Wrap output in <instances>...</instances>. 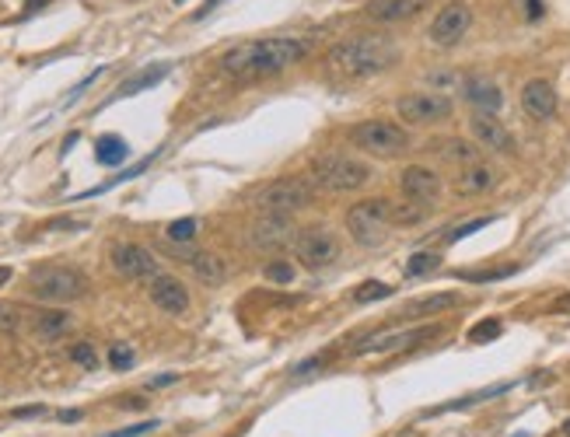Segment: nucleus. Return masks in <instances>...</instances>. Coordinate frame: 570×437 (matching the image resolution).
Returning a JSON list of instances; mask_svg holds the SVG:
<instances>
[{"label":"nucleus","mask_w":570,"mask_h":437,"mask_svg":"<svg viewBox=\"0 0 570 437\" xmlns=\"http://www.w3.org/2000/svg\"><path fill=\"white\" fill-rule=\"evenodd\" d=\"M308 46L301 39H290V36H270V39H252L242 42L235 49H228L221 56V67L231 74V78L256 80V78H270V74H281L287 67H294L298 60H305Z\"/></svg>","instance_id":"1"},{"label":"nucleus","mask_w":570,"mask_h":437,"mask_svg":"<svg viewBox=\"0 0 570 437\" xmlns=\"http://www.w3.org/2000/svg\"><path fill=\"white\" fill-rule=\"evenodd\" d=\"M396 63V46L385 36H354L329 49V67L339 78H371Z\"/></svg>","instance_id":"2"},{"label":"nucleus","mask_w":570,"mask_h":437,"mask_svg":"<svg viewBox=\"0 0 570 437\" xmlns=\"http://www.w3.org/2000/svg\"><path fill=\"white\" fill-rule=\"evenodd\" d=\"M308 179L315 189H326V193H357L371 179V168L350 155H326L308 164Z\"/></svg>","instance_id":"3"},{"label":"nucleus","mask_w":570,"mask_h":437,"mask_svg":"<svg viewBox=\"0 0 570 437\" xmlns=\"http://www.w3.org/2000/svg\"><path fill=\"white\" fill-rule=\"evenodd\" d=\"M350 140L357 151L371 158H399L409 151V133L392 120H365L350 130Z\"/></svg>","instance_id":"4"},{"label":"nucleus","mask_w":570,"mask_h":437,"mask_svg":"<svg viewBox=\"0 0 570 437\" xmlns=\"http://www.w3.org/2000/svg\"><path fill=\"white\" fill-rule=\"evenodd\" d=\"M389 228H392V203L385 199H361L347 210V231L365 248H378L389 239Z\"/></svg>","instance_id":"5"},{"label":"nucleus","mask_w":570,"mask_h":437,"mask_svg":"<svg viewBox=\"0 0 570 437\" xmlns=\"http://www.w3.org/2000/svg\"><path fill=\"white\" fill-rule=\"evenodd\" d=\"M29 287L39 301H78L88 294V280L74 266H42L32 273Z\"/></svg>","instance_id":"6"},{"label":"nucleus","mask_w":570,"mask_h":437,"mask_svg":"<svg viewBox=\"0 0 570 437\" xmlns=\"http://www.w3.org/2000/svg\"><path fill=\"white\" fill-rule=\"evenodd\" d=\"M290 252L298 256L301 266H308V270H326V266H332V263L339 259V241H336V235H332L329 228L312 224V228L294 231Z\"/></svg>","instance_id":"7"},{"label":"nucleus","mask_w":570,"mask_h":437,"mask_svg":"<svg viewBox=\"0 0 570 437\" xmlns=\"http://www.w3.org/2000/svg\"><path fill=\"white\" fill-rule=\"evenodd\" d=\"M312 199H315V186H308L305 179H277L256 197V203L263 214H287L290 217V214L312 206Z\"/></svg>","instance_id":"8"},{"label":"nucleus","mask_w":570,"mask_h":437,"mask_svg":"<svg viewBox=\"0 0 570 437\" xmlns=\"http://www.w3.org/2000/svg\"><path fill=\"white\" fill-rule=\"evenodd\" d=\"M396 113L409 126H434V122H445L451 116V102L434 91H409L396 102Z\"/></svg>","instance_id":"9"},{"label":"nucleus","mask_w":570,"mask_h":437,"mask_svg":"<svg viewBox=\"0 0 570 437\" xmlns=\"http://www.w3.org/2000/svg\"><path fill=\"white\" fill-rule=\"evenodd\" d=\"M399 186H403V197L409 203H416V206H434L441 199V193H445L441 175L434 168H423V164H409L403 172V179H399Z\"/></svg>","instance_id":"10"},{"label":"nucleus","mask_w":570,"mask_h":437,"mask_svg":"<svg viewBox=\"0 0 570 437\" xmlns=\"http://www.w3.org/2000/svg\"><path fill=\"white\" fill-rule=\"evenodd\" d=\"M113 266H116V273L126 280L158 277V259H155L144 245H133V241H122V245L113 248Z\"/></svg>","instance_id":"11"},{"label":"nucleus","mask_w":570,"mask_h":437,"mask_svg":"<svg viewBox=\"0 0 570 437\" xmlns=\"http://www.w3.org/2000/svg\"><path fill=\"white\" fill-rule=\"evenodd\" d=\"M469 130H473V140H476L480 147L493 151V155H511V151H515L511 130L497 120L493 113H473V116H469Z\"/></svg>","instance_id":"12"},{"label":"nucleus","mask_w":570,"mask_h":437,"mask_svg":"<svg viewBox=\"0 0 570 437\" xmlns=\"http://www.w3.org/2000/svg\"><path fill=\"white\" fill-rule=\"evenodd\" d=\"M427 336H434L431 325L409 329V332H371V336H365L361 343H354V354H399V350H407L413 343L427 340Z\"/></svg>","instance_id":"13"},{"label":"nucleus","mask_w":570,"mask_h":437,"mask_svg":"<svg viewBox=\"0 0 570 437\" xmlns=\"http://www.w3.org/2000/svg\"><path fill=\"white\" fill-rule=\"evenodd\" d=\"M469 25H473V11H469L465 4H448V7H441L438 18L431 21V39L438 42V46H455V42L469 32Z\"/></svg>","instance_id":"14"},{"label":"nucleus","mask_w":570,"mask_h":437,"mask_svg":"<svg viewBox=\"0 0 570 437\" xmlns=\"http://www.w3.org/2000/svg\"><path fill=\"white\" fill-rule=\"evenodd\" d=\"M294 239V224L287 214H263L256 224H252V245L256 248H281L290 245Z\"/></svg>","instance_id":"15"},{"label":"nucleus","mask_w":570,"mask_h":437,"mask_svg":"<svg viewBox=\"0 0 570 437\" xmlns=\"http://www.w3.org/2000/svg\"><path fill=\"white\" fill-rule=\"evenodd\" d=\"M423 7L427 0H367L365 14L378 25H403V21H413Z\"/></svg>","instance_id":"16"},{"label":"nucleus","mask_w":570,"mask_h":437,"mask_svg":"<svg viewBox=\"0 0 570 437\" xmlns=\"http://www.w3.org/2000/svg\"><path fill=\"white\" fill-rule=\"evenodd\" d=\"M151 301L168 312V315H182L189 308V290L179 277H168V273H158L151 280Z\"/></svg>","instance_id":"17"},{"label":"nucleus","mask_w":570,"mask_h":437,"mask_svg":"<svg viewBox=\"0 0 570 437\" xmlns=\"http://www.w3.org/2000/svg\"><path fill=\"white\" fill-rule=\"evenodd\" d=\"M522 109L539 122L553 120V113H557V91H553V84L542 78L529 80L522 88Z\"/></svg>","instance_id":"18"},{"label":"nucleus","mask_w":570,"mask_h":437,"mask_svg":"<svg viewBox=\"0 0 570 437\" xmlns=\"http://www.w3.org/2000/svg\"><path fill=\"white\" fill-rule=\"evenodd\" d=\"M493 182H497V172L490 168L487 161H473V164L458 168V175H455V193L465 199L483 197L487 189H493Z\"/></svg>","instance_id":"19"},{"label":"nucleus","mask_w":570,"mask_h":437,"mask_svg":"<svg viewBox=\"0 0 570 437\" xmlns=\"http://www.w3.org/2000/svg\"><path fill=\"white\" fill-rule=\"evenodd\" d=\"M71 329H74V318L67 315V312H56V308H46V312H39V315L32 318V336L39 343H56Z\"/></svg>","instance_id":"20"},{"label":"nucleus","mask_w":570,"mask_h":437,"mask_svg":"<svg viewBox=\"0 0 570 437\" xmlns=\"http://www.w3.org/2000/svg\"><path fill=\"white\" fill-rule=\"evenodd\" d=\"M465 98H469V105H473L476 113H497V109H500V102H504L500 88L487 78L465 80Z\"/></svg>","instance_id":"21"},{"label":"nucleus","mask_w":570,"mask_h":437,"mask_svg":"<svg viewBox=\"0 0 570 437\" xmlns=\"http://www.w3.org/2000/svg\"><path fill=\"white\" fill-rule=\"evenodd\" d=\"M434 155L441 161H448V164H455V168H465V164L480 161L476 144H469L462 137H441V144H434Z\"/></svg>","instance_id":"22"},{"label":"nucleus","mask_w":570,"mask_h":437,"mask_svg":"<svg viewBox=\"0 0 570 437\" xmlns=\"http://www.w3.org/2000/svg\"><path fill=\"white\" fill-rule=\"evenodd\" d=\"M189 266H193V273L197 280H204L206 287H221L224 277H228V270H224V263L214 256V252H193V259H189Z\"/></svg>","instance_id":"23"},{"label":"nucleus","mask_w":570,"mask_h":437,"mask_svg":"<svg viewBox=\"0 0 570 437\" xmlns=\"http://www.w3.org/2000/svg\"><path fill=\"white\" fill-rule=\"evenodd\" d=\"M455 301H458L455 294H431V298H423V301H413V305H409L403 315H407V318L438 315V312H448Z\"/></svg>","instance_id":"24"},{"label":"nucleus","mask_w":570,"mask_h":437,"mask_svg":"<svg viewBox=\"0 0 570 437\" xmlns=\"http://www.w3.org/2000/svg\"><path fill=\"white\" fill-rule=\"evenodd\" d=\"M441 266V252H431V248H423V252H413L407 263V280H416V277H427V273H434Z\"/></svg>","instance_id":"25"},{"label":"nucleus","mask_w":570,"mask_h":437,"mask_svg":"<svg viewBox=\"0 0 570 437\" xmlns=\"http://www.w3.org/2000/svg\"><path fill=\"white\" fill-rule=\"evenodd\" d=\"M95 155H98V161L102 164H120L122 158H126V144H122L120 137H98V144H95Z\"/></svg>","instance_id":"26"},{"label":"nucleus","mask_w":570,"mask_h":437,"mask_svg":"<svg viewBox=\"0 0 570 437\" xmlns=\"http://www.w3.org/2000/svg\"><path fill=\"white\" fill-rule=\"evenodd\" d=\"M389 294H392L389 283H381V280H365V283L354 290V301H357V305H371V301H381V298H389Z\"/></svg>","instance_id":"27"},{"label":"nucleus","mask_w":570,"mask_h":437,"mask_svg":"<svg viewBox=\"0 0 570 437\" xmlns=\"http://www.w3.org/2000/svg\"><path fill=\"white\" fill-rule=\"evenodd\" d=\"M164 74H168V67H147V71H144V74H140V78H133L130 80V84H126V88H122L120 95H133V91H144V88H151V84H155V80H162Z\"/></svg>","instance_id":"28"},{"label":"nucleus","mask_w":570,"mask_h":437,"mask_svg":"<svg viewBox=\"0 0 570 437\" xmlns=\"http://www.w3.org/2000/svg\"><path fill=\"white\" fill-rule=\"evenodd\" d=\"M0 332H7V336L21 332V308L18 305H0Z\"/></svg>","instance_id":"29"},{"label":"nucleus","mask_w":570,"mask_h":437,"mask_svg":"<svg viewBox=\"0 0 570 437\" xmlns=\"http://www.w3.org/2000/svg\"><path fill=\"white\" fill-rule=\"evenodd\" d=\"M500 336V322L497 318H483V322H476L473 329H469V340L473 343H490V340H497Z\"/></svg>","instance_id":"30"},{"label":"nucleus","mask_w":570,"mask_h":437,"mask_svg":"<svg viewBox=\"0 0 570 437\" xmlns=\"http://www.w3.org/2000/svg\"><path fill=\"white\" fill-rule=\"evenodd\" d=\"M71 360H74V364H81V367H88V371H91V367H98V354H95V347H91V343H74V347H71Z\"/></svg>","instance_id":"31"},{"label":"nucleus","mask_w":570,"mask_h":437,"mask_svg":"<svg viewBox=\"0 0 570 437\" xmlns=\"http://www.w3.org/2000/svg\"><path fill=\"white\" fill-rule=\"evenodd\" d=\"M109 364H113L116 371L133 367V347H126V343H113V347H109Z\"/></svg>","instance_id":"32"},{"label":"nucleus","mask_w":570,"mask_h":437,"mask_svg":"<svg viewBox=\"0 0 570 437\" xmlns=\"http://www.w3.org/2000/svg\"><path fill=\"white\" fill-rule=\"evenodd\" d=\"M197 235V221L193 217H182V221H175L172 228H168V239L172 241H189Z\"/></svg>","instance_id":"33"},{"label":"nucleus","mask_w":570,"mask_h":437,"mask_svg":"<svg viewBox=\"0 0 570 437\" xmlns=\"http://www.w3.org/2000/svg\"><path fill=\"white\" fill-rule=\"evenodd\" d=\"M263 277L273 280V283H290V280H294V266H290V263H266Z\"/></svg>","instance_id":"34"},{"label":"nucleus","mask_w":570,"mask_h":437,"mask_svg":"<svg viewBox=\"0 0 570 437\" xmlns=\"http://www.w3.org/2000/svg\"><path fill=\"white\" fill-rule=\"evenodd\" d=\"M487 224H493V217H476V221H469V224H462V228H455L448 235V241H458L465 239V235H473V231H480V228H487Z\"/></svg>","instance_id":"35"},{"label":"nucleus","mask_w":570,"mask_h":437,"mask_svg":"<svg viewBox=\"0 0 570 437\" xmlns=\"http://www.w3.org/2000/svg\"><path fill=\"white\" fill-rule=\"evenodd\" d=\"M158 427V420H144V424H133V427H122V431H116V434L109 437H140V434H151Z\"/></svg>","instance_id":"36"},{"label":"nucleus","mask_w":570,"mask_h":437,"mask_svg":"<svg viewBox=\"0 0 570 437\" xmlns=\"http://www.w3.org/2000/svg\"><path fill=\"white\" fill-rule=\"evenodd\" d=\"M46 413V406H21V409H14V420H25V416H42Z\"/></svg>","instance_id":"37"},{"label":"nucleus","mask_w":570,"mask_h":437,"mask_svg":"<svg viewBox=\"0 0 570 437\" xmlns=\"http://www.w3.org/2000/svg\"><path fill=\"white\" fill-rule=\"evenodd\" d=\"M81 416H84L81 409H63V413H60V420H63V424H78Z\"/></svg>","instance_id":"38"},{"label":"nucleus","mask_w":570,"mask_h":437,"mask_svg":"<svg viewBox=\"0 0 570 437\" xmlns=\"http://www.w3.org/2000/svg\"><path fill=\"white\" fill-rule=\"evenodd\" d=\"M529 14L532 18H539V14H542V4H539V0H529Z\"/></svg>","instance_id":"39"},{"label":"nucleus","mask_w":570,"mask_h":437,"mask_svg":"<svg viewBox=\"0 0 570 437\" xmlns=\"http://www.w3.org/2000/svg\"><path fill=\"white\" fill-rule=\"evenodd\" d=\"M7 280H11V266H0V287H4Z\"/></svg>","instance_id":"40"},{"label":"nucleus","mask_w":570,"mask_h":437,"mask_svg":"<svg viewBox=\"0 0 570 437\" xmlns=\"http://www.w3.org/2000/svg\"><path fill=\"white\" fill-rule=\"evenodd\" d=\"M564 434H567V437H570V420H567V424H564Z\"/></svg>","instance_id":"41"}]
</instances>
